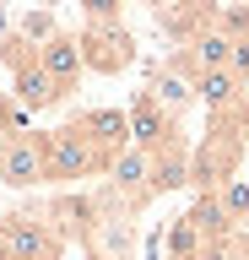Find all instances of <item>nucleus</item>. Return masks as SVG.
Returning <instances> with one entry per match:
<instances>
[{
	"label": "nucleus",
	"instance_id": "1",
	"mask_svg": "<svg viewBox=\"0 0 249 260\" xmlns=\"http://www.w3.org/2000/svg\"><path fill=\"white\" fill-rule=\"evenodd\" d=\"M0 54H6V65H11V103H17L22 114H44V109H54V103H65L60 81L38 65V49L33 44H22L17 32H6Z\"/></svg>",
	"mask_w": 249,
	"mask_h": 260
},
{
	"label": "nucleus",
	"instance_id": "2",
	"mask_svg": "<svg viewBox=\"0 0 249 260\" xmlns=\"http://www.w3.org/2000/svg\"><path fill=\"white\" fill-rule=\"evenodd\" d=\"M44 168H49V184H82V179H103L109 162L70 125H60V130H44Z\"/></svg>",
	"mask_w": 249,
	"mask_h": 260
},
{
	"label": "nucleus",
	"instance_id": "3",
	"mask_svg": "<svg viewBox=\"0 0 249 260\" xmlns=\"http://www.w3.org/2000/svg\"><path fill=\"white\" fill-rule=\"evenodd\" d=\"M76 44H82V65L92 76H119L135 60V32L125 22H87L76 32Z\"/></svg>",
	"mask_w": 249,
	"mask_h": 260
},
{
	"label": "nucleus",
	"instance_id": "4",
	"mask_svg": "<svg viewBox=\"0 0 249 260\" xmlns=\"http://www.w3.org/2000/svg\"><path fill=\"white\" fill-rule=\"evenodd\" d=\"M0 260H65V244L44 217L11 211L0 217Z\"/></svg>",
	"mask_w": 249,
	"mask_h": 260
},
{
	"label": "nucleus",
	"instance_id": "5",
	"mask_svg": "<svg viewBox=\"0 0 249 260\" xmlns=\"http://www.w3.org/2000/svg\"><path fill=\"white\" fill-rule=\"evenodd\" d=\"M38 217L60 233V244L92 249V244H98V228H103V201L87 195V190H65V195H54L49 211H38Z\"/></svg>",
	"mask_w": 249,
	"mask_h": 260
},
{
	"label": "nucleus",
	"instance_id": "6",
	"mask_svg": "<svg viewBox=\"0 0 249 260\" xmlns=\"http://www.w3.org/2000/svg\"><path fill=\"white\" fill-rule=\"evenodd\" d=\"M0 184L6 190H38V184H49L44 130H11V136H0Z\"/></svg>",
	"mask_w": 249,
	"mask_h": 260
},
{
	"label": "nucleus",
	"instance_id": "7",
	"mask_svg": "<svg viewBox=\"0 0 249 260\" xmlns=\"http://www.w3.org/2000/svg\"><path fill=\"white\" fill-rule=\"evenodd\" d=\"M70 130H76L103 162H114L119 152L130 146V114L125 109H82V114H70Z\"/></svg>",
	"mask_w": 249,
	"mask_h": 260
},
{
	"label": "nucleus",
	"instance_id": "8",
	"mask_svg": "<svg viewBox=\"0 0 249 260\" xmlns=\"http://www.w3.org/2000/svg\"><path fill=\"white\" fill-rule=\"evenodd\" d=\"M125 114H130V146H141V152H163V146L184 141V136H179V119H173L152 92H135Z\"/></svg>",
	"mask_w": 249,
	"mask_h": 260
},
{
	"label": "nucleus",
	"instance_id": "9",
	"mask_svg": "<svg viewBox=\"0 0 249 260\" xmlns=\"http://www.w3.org/2000/svg\"><path fill=\"white\" fill-rule=\"evenodd\" d=\"M157 22H163V32L184 49V44H195L200 32L217 27V0H163V6H157Z\"/></svg>",
	"mask_w": 249,
	"mask_h": 260
},
{
	"label": "nucleus",
	"instance_id": "10",
	"mask_svg": "<svg viewBox=\"0 0 249 260\" xmlns=\"http://www.w3.org/2000/svg\"><path fill=\"white\" fill-rule=\"evenodd\" d=\"M195 98L206 103L211 119H222V114H233V109L249 103V81L233 76V71H200V76H195Z\"/></svg>",
	"mask_w": 249,
	"mask_h": 260
},
{
	"label": "nucleus",
	"instance_id": "11",
	"mask_svg": "<svg viewBox=\"0 0 249 260\" xmlns=\"http://www.w3.org/2000/svg\"><path fill=\"white\" fill-rule=\"evenodd\" d=\"M38 65L49 71L54 81H60V92H76V81L87 76V65H82V44H76V32H54L49 44L38 49Z\"/></svg>",
	"mask_w": 249,
	"mask_h": 260
},
{
	"label": "nucleus",
	"instance_id": "12",
	"mask_svg": "<svg viewBox=\"0 0 249 260\" xmlns=\"http://www.w3.org/2000/svg\"><path fill=\"white\" fill-rule=\"evenodd\" d=\"M141 92H152L168 114H173V119H179L190 103H200V98H195V76H190V71H179L173 60H163V65H157V71L147 76V87H141Z\"/></svg>",
	"mask_w": 249,
	"mask_h": 260
},
{
	"label": "nucleus",
	"instance_id": "13",
	"mask_svg": "<svg viewBox=\"0 0 249 260\" xmlns=\"http://www.w3.org/2000/svg\"><path fill=\"white\" fill-rule=\"evenodd\" d=\"M184 184H190V146L173 141L163 152H152V201L168 190H184Z\"/></svg>",
	"mask_w": 249,
	"mask_h": 260
},
{
	"label": "nucleus",
	"instance_id": "14",
	"mask_svg": "<svg viewBox=\"0 0 249 260\" xmlns=\"http://www.w3.org/2000/svg\"><path fill=\"white\" fill-rule=\"evenodd\" d=\"M211 255V244H206V233L195 228V217L184 211V217H173V228H168V260H206Z\"/></svg>",
	"mask_w": 249,
	"mask_h": 260
},
{
	"label": "nucleus",
	"instance_id": "15",
	"mask_svg": "<svg viewBox=\"0 0 249 260\" xmlns=\"http://www.w3.org/2000/svg\"><path fill=\"white\" fill-rule=\"evenodd\" d=\"M217 201H222L233 228H249V179H228V184L217 190Z\"/></svg>",
	"mask_w": 249,
	"mask_h": 260
},
{
	"label": "nucleus",
	"instance_id": "16",
	"mask_svg": "<svg viewBox=\"0 0 249 260\" xmlns=\"http://www.w3.org/2000/svg\"><path fill=\"white\" fill-rule=\"evenodd\" d=\"M54 32H60L54 11H27V16L17 22V38H22V44H33V49H44V44L54 38Z\"/></svg>",
	"mask_w": 249,
	"mask_h": 260
},
{
	"label": "nucleus",
	"instance_id": "17",
	"mask_svg": "<svg viewBox=\"0 0 249 260\" xmlns=\"http://www.w3.org/2000/svg\"><path fill=\"white\" fill-rule=\"evenodd\" d=\"M217 27L228 32L233 44H249V6L238 0V6H217Z\"/></svg>",
	"mask_w": 249,
	"mask_h": 260
},
{
	"label": "nucleus",
	"instance_id": "18",
	"mask_svg": "<svg viewBox=\"0 0 249 260\" xmlns=\"http://www.w3.org/2000/svg\"><path fill=\"white\" fill-rule=\"evenodd\" d=\"M87 22H125V0H76Z\"/></svg>",
	"mask_w": 249,
	"mask_h": 260
},
{
	"label": "nucleus",
	"instance_id": "19",
	"mask_svg": "<svg viewBox=\"0 0 249 260\" xmlns=\"http://www.w3.org/2000/svg\"><path fill=\"white\" fill-rule=\"evenodd\" d=\"M82 260H103V255H98V249H87V255H82Z\"/></svg>",
	"mask_w": 249,
	"mask_h": 260
}]
</instances>
